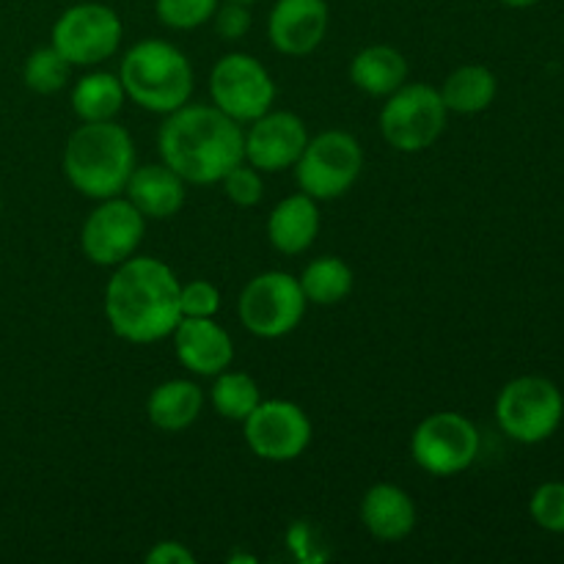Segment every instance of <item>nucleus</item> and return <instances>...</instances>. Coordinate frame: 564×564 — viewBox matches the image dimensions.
Here are the masks:
<instances>
[{"instance_id": "nucleus-1", "label": "nucleus", "mask_w": 564, "mask_h": 564, "mask_svg": "<svg viewBox=\"0 0 564 564\" xmlns=\"http://www.w3.org/2000/svg\"><path fill=\"white\" fill-rule=\"evenodd\" d=\"M180 279L154 257H130L116 264L105 286V317L119 339L152 345L180 325Z\"/></svg>"}, {"instance_id": "nucleus-2", "label": "nucleus", "mask_w": 564, "mask_h": 564, "mask_svg": "<svg viewBox=\"0 0 564 564\" xmlns=\"http://www.w3.org/2000/svg\"><path fill=\"white\" fill-rule=\"evenodd\" d=\"M160 158L193 185H215L246 160V132L215 105H182L163 121Z\"/></svg>"}, {"instance_id": "nucleus-3", "label": "nucleus", "mask_w": 564, "mask_h": 564, "mask_svg": "<svg viewBox=\"0 0 564 564\" xmlns=\"http://www.w3.org/2000/svg\"><path fill=\"white\" fill-rule=\"evenodd\" d=\"M135 171V143L121 124L83 121L64 147V174L80 196L102 202L121 196Z\"/></svg>"}, {"instance_id": "nucleus-4", "label": "nucleus", "mask_w": 564, "mask_h": 564, "mask_svg": "<svg viewBox=\"0 0 564 564\" xmlns=\"http://www.w3.org/2000/svg\"><path fill=\"white\" fill-rule=\"evenodd\" d=\"M119 80L138 108L169 116L191 102L193 66L176 44L143 39L127 50Z\"/></svg>"}, {"instance_id": "nucleus-5", "label": "nucleus", "mask_w": 564, "mask_h": 564, "mask_svg": "<svg viewBox=\"0 0 564 564\" xmlns=\"http://www.w3.org/2000/svg\"><path fill=\"white\" fill-rule=\"evenodd\" d=\"M564 397L554 380L523 375L496 397V422L518 444H543L560 430Z\"/></svg>"}, {"instance_id": "nucleus-6", "label": "nucleus", "mask_w": 564, "mask_h": 564, "mask_svg": "<svg viewBox=\"0 0 564 564\" xmlns=\"http://www.w3.org/2000/svg\"><path fill=\"white\" fill-rule=\"evenodd\" d=\"M364 169V149L356 135L345 130H328L308 138L295 163V182L306 196L317 202L341 198Z\"/></svg>"}, {"instance_id": "nucleus-7", "label": "nucleus", "mask_w": 564, "mask_h": 564, "mask_svg": "<svg viewBox=\"0 0 564 564\" xmlns=\"http://www.w3.org/2000/svg\"><path fill=\"white\" fill-rule=\"evenodd\" d=\"M446 110L438 88L427 83H405L386 97L380 110V132L397 152L416 154L433 147L446 130Z\"/></svg>"}, {"instance_id": "nucleus-8", "label": "nucleus", "mask_w": 564, "mask_h": 564, "mask_svg": "<svg viewBox=\"0 0 564 564\" xmlns=\"http://www.w3.org/2000/svg\"><path fill=\"white\" fill-rule=\"evenodd\" d=\"M306 295L301 281L281 270H268L251 279L242 290L237 312L248 334L259 339H279L292 334L306 314Z\"/></svg>"}, {"instance_id": "nucleus-9", "label": "nucleus", "mask_w": 564, "mask_h": 564, "mask_svg": "<svg viewBox=\"0 0 564 564\" xmlns=\"http://www.w3.org/2000/svg\"><path fill=\"white\" fill-rule=\"evenodd\" d=\"M479 430L455 411H438L424 419L411 438V455L433 477H455L479 457Z\"/></svg>"}, {"instance_id": "nucleus-10", "label": "nucleus", "mask_w": 564, "mask_h": 564, "mask_svg": "<svg viewBox=\"0 0 564 564\" xmlns=\"http://www.w3.org/2000/svg\"><path fill=\"white\" fill-rule=\"evenodd\" d=\"M124 25L119 14L105 3H75L55 20L50 44L72 66H94L119 50Z\"/></svg>"}, {"instance_id": "nucleus-11", "label": "nucleus", "mask_w": 564, "mask_h": 564, "mask_svg": "<svg viewBox=\"0 0 564 564\" xmlns=\"http://www.w3.org/2000/svg\"><path fill=\"white\" fill-rule=\"evenodd\" d=\"M215 108L235 121H253L273 108L275 83L264 64L248 53H229L209 72Z\"/></svg>"}, {"instance_id": "nucleus-12", "label": "nucleus", "mask_w": 564, "mask_h": 564, "mask_svg": "<svg viewBox=\"0 0 564 564\" xmlns=\"http://www.w3.org/2000/svg\"><path fill=\"white\" fill-rule=\"evenodd\" d=\"M248 449L270 463L297 460L312 444L306 411L290 400H262L242 422Z\"/></svg>"}, {"instance_id": "nucleus-13", "label": "nucleus", "mask_w": 564, "mask_h": 564, "mask_svg": "<svg viewBox=\"0 0 564 564\" xmlns=\"http://www.w3.org/2000/svg\"><path fill=\"white\" fill-rule=\"evenodd\" d=\"M143 231H147V218L132 207L130 198H102L83 224V253L99 268H116L135 257Z\"/></svg>"}, {"instance_id": "nucleus-14", "label": "nucleus", "mask_w": 564, "mask_h": 564, "mask_svg": "<svg viewBox=\"0 0 564 564\" xmlns=\"http://www.w3.org/2000/svg\"><path fill=\"white\" fill-rule=\"evenodd\" d=\"M306 143L308 130L301 116L292 110H268L253 119L246 132V163L268 174L295 169Z\"/></svg>"}, {"instance_id": "nucleus-15", "label": "nucleus", "mask_w": 564, "mask_h": 564, "mask_svg": "<svg viewBox=\"0 0 564 564\" xmlns=\"http://www.w3.org/2000/svg\"><path fill=\"white\" fill-rule=\"evenodd\" d=\"M330 11L325 0H275L268 36L279 53L301 58L314 53L328 33Z\"/></svg>"}, {"instance_id": "nucleus-16", "label": "nucleus", "mask_w": 564, "mask_h": 564, "mask_svg": "<svg viewBox=\"0 0 564 564\" xmlns=\"http://www.w3.org/2000/svg\"><path fill=\"white\" fill-rule=\"evenodd\" d=\"M171 336L176 358L193 375L215 378L235 361V341L213 317H182Z\"/></svg>"}, {"instance_id": "nucleus-17", "label": "nucleus", "mask_w": 564, "mask_h": 564, "mask_svg": "<svg viewBox=\"0 0 564 564\" xmlns=\"http://www.w3.org/2000/svg\"><path fill=\"white\" fill-rule=\"evenodd\" d=\"M185 185L187 182L174 169L165 163H152L135 165L124 193L143 218L165 220L185 207Z\"/></svg>"}, {"instance_id": "nucleus-18", "label": "nucleus", "mask_w": 564, "mask_h": 564, "mask_svg": "<svg viewBox=\"0 0 564 564\" xmlns=\"http://www.w3.org/2000/svg\"><path fill=\"white\" fill-rule=\"evenodd\" d=\"M361 523L372 538L383 543H400L416 527V507L411 496L397 485H372L361 499Z\"/></svg>"}, {"instance_id": "nucleus-19", "label": "nucleus", "mask_w": 564, "mask_h": 564, "mask_svg": "<svg viewBox=\"0 0 564 564\" xmlns=\"http://www.w3.org/2000/svg\"><path fill=\"white\" fill-rule=\"evenodd\" d=\"M319 235V207L317 198L306 196V193H295L286 196L273 207L268 218V237L270 246L286 257H297V253L308 251Z\"/></svg>"}, {"instance_id": "nucleus-20", "label": "nucleus", "mask_w": 564, "mask_h": 564, "mask_svg": "<svg viewBox=\"0 0 564 564\" xmlns=\"http://www.w3.org/2000/svg\"><path fill=\"white\" fill-rule=\"evenodd\" d=\"M350 80L369 97H389L408 83L405 55L389 44L358 50L356 58L350 61Z\"/></svg>"}, {"instance_id": "nucleus-21", "label": "nucleus", "mask_w": 564, "mask_h": 564, "mask_svg": "<svg viewBox=\"0 0 564 564\" xmlns=\"http://www.w3.org/2000/svg\"><path fill=\"white\" fill-rule=\"evenodd\" d=\"M204 394L193 380H165L149 394V422L163 433H182L202 416Z\"/></svg>"}, {"instance_id": "nucleus-22", "label": "nucleus", "mask_w": 564, "mask_h": 564, "mask_svg": "<svg viewBox=\"0 0 564 564\" xmlns=\"http://www.w3.org/2000/svg\"><path fill=\"white\" fill-rule=\"evenodd\" d=\"M438 91L449 113L471 116L482 113L494 105L496 94H499V80L488 66L466 64L452 72Z\"/></svg>"}, {"instance_id": "nucleus-23", "label": "nucleus", "mask_w": 564, "mask_h": 564, "mask_svg": "<svg viewBox=\"0 0 564 564\" xmlns=\"http://www.w3.org/2000/svg\"><path fill=\"white\" fill-rule=\"evenodd\" d=\"M127 94L119 75L110 72H91L80 77L72 88V110L80 121H110L124 105Z\"/></svg>"}, {"instance_id": "nucleus-24", "label": "nucleus", "mask_w": 564, "mask_h": 564, "mask_svg": "<svg viewBox=\"0 0 564 564\" xmlns=\"http://www.w3.org/2000/svg\"><path fill=\"white\" fill-rule=\"evenodd\" d=\"M297 281L306 301L314 306H336L352 292V270L339 257L314 259Z\"/></svg>"}, {"instance_id": "nucleus-25", "label": "nucleus", "mask_w": 564, "mask_h": 564, "mask_svg": "<svg viewBox=\"0 0 564 564\" xmlns=\"http://www.w3.org/2000/svg\"><path fill=\"white\" fill-rule=\"evenodd\" d=\"M209 400H213L215 411H218L224 419H231V422H246V419L251 416L253 408L262 402V394H259V383L251 378V375L224 369L220 375H215Z\"/></svg>"}, {"instance_id": "nucleus-26", "label": "nucleus", "mask_w": 564, "mask_h": 564, "mask_svg": "<svg viewBox=\"0 0 564 564\" xmlns=\"http://www.w3.org/2000/svg\"><path fill=\"white\" fill-rule=\"evenodd\" d=\"M72 64L50 44V47H39L28 55L25 66H22V80L31 91L36 94H58L61 88L69 83Z\"/></svg>"}, {"instance_id": "nucleus-27", "label": "nucleus", "mask_w": 564, "mask_h": 564, "mask_svg": "<svg viewBox=\"0 0 564 564\" xmlns=\"http://www.w3.org/2000/svg\"><path fill=\"white\" fill-rule=\"evenodd\" d=\"M220 0H154L158 20L174 31H193L213 20Z\"/></svg>"}, {"instance_id": "nucleus-28", "label": "nucleus", "mask_w": 564, "mask_h": 564, "mask_svg": "<svg viewBox=\"0 0 564 564\" xmlns=\"http://www.w3.org/2000/svg\"><path fill=\"white\" fill-rule=\"evenodd\" d=\"M529 516L540 529L564 534V482H543L529 499Z\"/></svg>"}, {"instance_id": "nucleus-29", "label": "nucleus", "mask_w": 564, "mask_h": 564, "mask_svg": "<svg viewBox=\"0 0 564 564\" xmlns=\"http://www.w3.org/2000/svg\"><path fill=\"white\" fill-rule=\"evenodd\" d=\"M220 182H224L226 198H229L231 204H237V207H257L264 196L262 171L248 165L246 160H242L240 165H235Z\"/></svg>"}, {"instance_id": "nucleus-30", "label": "nucleus", "mask_w": 564, "mask_h": 564, "mask_svg": "<svg viewBox=\"0 0 564 564\" xmlns=\"http://www.w3.org/2000/svg\"><path fill=\"white\" fill-rule=\"evenodd\" d=\"M220 308L218 286L209 281H191L180 286V312L182 317H215Z\"/></svg>"}, {"instance_id": "nucleus-31", "label": "nucleus", "mask_w": 564, "mask_h": 564, "mask_svg": "<svg viewBox=\"0 0 564 564\" xmlns=\"http://www.w3.org/2000/svg\"><path fill=\"white\" fill-rule=\"evenodd\" d=\"M215 31H218L220 39L226 42H237V39H246L248 31H251V9L246 3H235V0H224L215 9L213 20Z\"/></svg>"}, {"instance_id": "nucleus-32", "label": "nucleus", "mask_w": 564, "mask_h": 564, "mask_svg": "<svg viewBox=\"0 0 564 564\" xmlns=\"http://www.w3.org/2000/svg\"><path fill=\"white\" fill-rule=\"evenodd\" d=\"M147 562H152V564H196V556H193V551H187L182 543L163 540V543H158L152 551H149Z\"/></svg>"}, {"instance_id": "nucleus-33", "label": "nucleus", "mask_w": 564, "mask_h": 564, "mask_svg": "<svg viewBox=\"0 0 564 564\" xmlns=\"http://www.w3.org/2000/svg\"><path fill=\"white\" fill-rule=\"evenodd\" d=\"M505 6H510V9H529V6L540 3V0H501Z\"/></svg>"}, {"instance_id": "nucleus-34", "label": "nucleus", "mask_w": 564, "mask_h": 564, "mask_svg": "<svg viewBox=\"0 0 564 564\" xmlns=\"http://www.w3.org/2000/svg\"><path fill=\"white\" fill-rule=\"evenodd\" d=\"M235 3H246V6H251V3H257V0H235Z\"/></svg>"}]
</instances>
